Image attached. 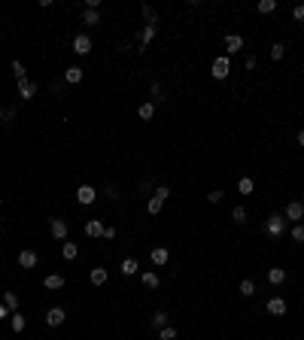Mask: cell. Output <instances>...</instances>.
Returning a JSON list of instances; mask_svg holds the SVG:
<instances>
[{"label":"cell","mask_w":304,"mask_h":340,"mask_svg":"<svg viewBox=\"0 0 304 340\" xmlns=\"http://www.w3.org/2000/svg\"><path fill=\"white\" fill-rule=\"evenodd\" d=\"M292 18H295V21H304V3L292 9Z\"/></svg>","instance_id":"ab89813d"},{"label":"cell","mask_w":304,"mask_h":340,"mask_svg":"<svg viewBox=\"0 0 304 340\" xmlns=\"http://www.w3.org/2000/svg\"><path fill=\"white\" fill-rule=\"evenodd\" d=\"M155 198H159V201H167V198H171V188H167V185H159V188H155Z\"/></svg>","instance_id":"8d00e7d4"},{"label":"cell","mask_w":304,"mask_h":340,"mask_svg":"<svg viewBox=\"0 0 304 340\" xmlns=\"http://www.w3.org/2000/svg\"><path fill=\"white\" fill-rule=\"evenodd\" d=\"M107 198L110 201H119V188L116 185H107Z\"/></svg>","instance_id":"60d3db41"},{"label":"cell","mask_w":304,"mask_h":340,"mask_svg":"<svg viewBox=\"0 0 304 340\" xmlns=\"http://www.w3.org/2000/svg\"><path fill=\"white\" fill-rule=\"evenodd\" d=\"M73 52L76 55H88V52H92V40H88L85 33H76V37H73Z\"/></svg>","instance_id":"52a82bcc"},{"label":"cell","mask_w":304,"mask_h":340,"mask_svg":"<svg viewBox=\"0 0 304 340\" xmlns=\"http://www.w3.org/2000/svg\"><path fill=\"white\" fill-rule=\"evenodd\" d=\"M268 282H271V286H283V282H286V270L283 267H271V270H268Z\"/></svg>","instance_id":"5bb4252c"},{"label":"cell","mask_w":304,"mask_h":340,"mask_svg":"<svg viewBox=\"0 0 304 340\" xmlns=\"http://www.w3.org/2000/svg\"><path fill=\"white\" fill-rule=\"evenodd\" d=\"M85 234L88 237H104V222H100V219H88L85 222Z\"/></svg>","instance_id":"4fadbf2b"},{"label":"cell","mask_w":304,"mask_h":340,"mask_svg":"<svg viewBox=\"0 0 304 340\" xmlns=\"http://www.w3.org/2000/svg\"><path fill=\"white\" fill-rule=\"evenodd\" d=\"M18 94H21V100L37 97V82H31V79H18Z\"/></svg>","instance_id":"8992f818"},{"label":"cell","mask_w":304,"mask_h":340,"mask_svg":"<svg viewBox=\"0 0 304 340\" xmlns=\"http://www.w3.org/2000/svg\"><path fill=\"white\" fill-rule=\"evenodd\" d=\"M13 73H16V79H28V73H25V64H21V61H13Z\"/></svg>","instance_id":"d590c367"},{"label":"cell","mask_w":304,"mask_h":340,"mask_svg":"<svg viewBox=\"0 0 304 340\" xmlns=\"http://www.w3.org/2000/svg\"><path fill=\"white\" fill-rule=\"evenodd\" d=\"M268 313H271V316H283L286 313V301L283 298H271V301H268Z\"/></svg>","instance_id":"2e32d148"},{"label":"cell","mask_w":304,"mask_h":340,"mask_svg":"<svg viewBox=\"0 0 304 340\" xmlns=\"http://www.w3.org/2000/svg\"><path fill=\"white\" fill-rule=\"evenodd\" d=\"M140 279H143V286H146V289H159V282H161V279H159V274H152V270H146Z\"/></svg>","instance_id":"603a6c76"},{"label":"cell","mask_w":304,"mask_h":340,"mask_svg":"<svg viewBox=\"0 0 304 340\" xmlns=\"http://www.w3.org/2000/svg\"><path fill=\"white\" fill-rule=\"evenodd\" d=\"M240 294H243V298H253V294H256V282L253 279H243L240 282Z\"/></svg>","instance_id":"83f0119b"},{"label":"cell","mask_w":304,"mask_h":340,"mask_svg":"<svg viewBox=\"0 0 304 340\" xmlns=\"http://www.w3.org/2000/svg\"><path fill=\"white\" fill-rule=\"evenodd\" d=\"M49 231H52V237H55V240H64V237H67V231H70V225H67L64 219H49Z\"/></svg>","instance_id":"277c9868"},{"label":"cell","mask_w":304,"mask_h":340,"mask_svg":"<svg viewBox=\"0 0 304 340\" xmlns=\"http://www.w3.org/2000/svg\"><path fill=\"white\" fill-rule=\"evenodd\" d=\"M253 188H256V183H253L250 176H243L240 183H238V191H240V195H253Z\"/></svg>","instance_id":"4316f807"},{"label":"cell","mask_w":304,"mask_h":340,"mask_svg":"<svg viewBox=\"0 0 304 340\" xmlns=\"http://www.w3.org/2000/svg\"><path fill=\"white\" fill-rule=\"evenodd\" d=\"M222 195H225V191H219V188H213V191H210V195H207V201H210V203H219V201H222Z\"/></svg>","instance_id":"f35d334b"},{"label":"cell","mask_w":304,"mask_h":340,"mask_svg":"<svg viewBox=\"0 0 304 340\" xmlns=\"http://www.w3.org/2000/svg\"><path fill=\"white\" fill-rule=\"evenodd\" d=\"M6 316H9V307H6L3 301H0V319H6Z\"/></svg>","instance_id":"7bdbcfd3"},{"label":"cell","mask_w":304,"mask_h":340,"mask_svg":"<svg viewBox=\"0 0 304 340\" xmlns=\"http://www.w3.org/2000/svg\"><path fill=\"white\" fill-rule=\"evenodd\" d=\"M292 240H295V243H304V225H301V222L292 228Z\"/></svg>","instance_id":"e575fe53"},{"label":"cell","mask_w":304,"mask_h":340,"mask_svg":"<svg viewBox=\"0 0 304 340\" xmlns=\"http://www.w3.org/2000/svg\"><path fill=\"white\" fill-rule=\"evenodd\" d=\"M161 207H164V201H159V198H149V201H146V213H149V216H159V213H161Z\"/></svg>","instance_id":"44dd1931"},{"label":"cell","mask_w":304,"mask_h":340,"mask_svg":"<svg viewBox=\"0 0 304 340\" xmlns=\"http://www.w3.org/2000/svg\"><path fill=\"white\" fill-rule=\"evenodd\" d=\"M240 49H243V37H240V33H228V37H225V52L234 55V52H240Z\"/></svg>","instance_id":"9c48e42d"},{"label":"cell","mask_w":304,"mask_h":340,"mask_svg":"<svg viewBox=\"0 0 304 340\" xmlns=\"http://www.w3.org/2000/svg\"><path fill=\"white\" fill-rule=\"evenodd\" d=\"M155 33H159V28H155V25H146V28L140 31V52H146V46L155 40Z\"/></svg>","instance_id":"30bf717a"},{"label":"cell","mask_w":304,"mask_h":340,"mask_svg":"<svg viewBox=\"0 0 304 340\" xmlns=\"http://www.w3.org/2000/svg\"><path fill=\"white\" fill-rule=\"evenodd\" d=\"M265 234H271V237H283V234H286V219H283V216H277V213H274V216H268V219H265Z\"/></svg>","instance_id":"6da1fadb"},{"label":"cell","mask_w":304,"mask_h":340,"mask_svg":"<svg viewBox=\"0 0 304 340\" xmlns=\"http://www.w3.org/2000/svg\"><path fill=\"white\" fill-rule=\"evenodd\" d=\"M95 198H97V191L92 185H80V191H76V201L85 203V207H88V203H95Z\"/></svg>","instance_id":"8fae6325"},{"label":"cell","mask_w":304,"mask_h":340,"mask_svg":"<svg viewBox=\"0 0 304 340\" xmlns=\"http://www.w3.org/2000/svg\"><path fill=\"white\" fill-rule=\"evenodd\" d=\"M82 76H85L82 67H67V70H64V82L67 85H76V82H82Z\"/></svg>","instance_id":"7c38bea8"},{"label":"cell","mask_w":304,"mask_h":340,"mask_svg":"<svg viewBox=\"0 0 304 340\" xmlns=\"http://www.w3.org/2000/svg\"><path fill=\"white\" fill-rule=\"evenodd\" d=\"M0 122H3V107H0Z\"/></svg>","instance_id":"f6af8a7d"},{"label":"cell","mask_w":304,"mask_h":340,"mask_svg":"<svg viewBox=\"0 0 304 340\" xmlns=\"http://www.w3.org/2000/svg\"><path fill=\"white\" fill-rule=\"evenodd\" d=\"M119 270H122L125 277H134V274H137V258H125V262L119 264Z\"/></svg>","instance_id":"7402d4cb"},{"label":"cell","mask_w":304,"mask_h":340,"mask_svg":"<svg viewBox=\"0 0 304 340\" xmlns=\"http://www.w3.org/2000/svg\"><path fill=\"white\" fill-rule=\"evenodd\" d=\"M37 262H40V258H37V252H33V249H21V252H18V267L33 270V267H37Z\"/></svg>","instance_id":"3957f363"},{"label":"cell","mask_w":304,"mask_h":340,"mask_svg":"<svg viewBox=\"0 0 304 340\" xmlns=\"http://www.w3.org/2000/svg\"><path fill=\"white\" fill-rule=\"evenodd\" d=\"M64 319H67V313H64V307H52V310L46 313V325H52V328H58V325H64Z\"/></svg>","instance_id":"ba28073f"},{"label":"cell","mask_w":304,"mask_h":340,"mask_svg":"<svg viewBox=\"0 0 304 340\" xmlns=\"http://www.w3.org/2000/svg\"><path fill=\"white\" fill-rule=\"evenodd\" d=\"M298 146H304V128L298 131Z\"/></svg>","instance_id":"ee69618b"},{"label":"cell","mask_w":304,"mask_h":340,"mask_svg":"<svg viewBox=\"0 0 304 340\" xmlns=\"http://www.w3.org/2000/svg\"><path fill=\"white\" fill-rule=\"evenodd\" d=\"M159 337L161 340H176V328H171V325H164L161 331H159Z\"/></svg>","instance_id":"836d02e7"},{"label":"cell","mask_w":304,"mask_h":340,"mask_svg":"<svg viewBox=\"0 0 304 340\" xmlns=\"http://www.w3.org/2000/svg\"><path fill=\"white\" fill-rule=\"evenodd\" d=\"M210 73H213V79H225V76L231 73L228 58H216V61H213V67H210Z\"/></svg>","instance_id":"5b68a950"},{"label":"cell","mask_w":304,"mask_h":340,"mask_svg":"<svg viewBox=\"0 0 304 340\" xmlns=\"http://www.w3.org/2000/svg\"><path fill=\"white\" fill-rule=\"evenodd\" d=\"M82 25L97 28L100 25V13H97V9H85V13H82Z\"/></svg>","instance_id":"e0dca14e"},{"label":"cell","mask_w":304,"mask_h":340,"mask_svg":"<svg viewBox=\"0 0 304 340\" xmlns=\"http://www.w3.org/2000/svg\"><path fill=\"white\" fill-rule=\"evenodd\" d=\"M143 15H146V25H155V21H159V13H155L152 6H146V3H143Z\"/></svg>","instance_id":"d6a6232c"},{"label":"cell","mask_w":304,"mask_h":340,"mask_svg":"<svg viewBox=\"0 0 304 340\" xmlns=\"http://www.w3.org/2000/svg\"><path fill=\"white\" fill-rule=\"evenodd\" d=\"M3 304L9 307V313H16L18 310V294L16 292H3Z\"/></svg>","instance_id":"d4e9b609"},{"label":"cell","mask_w":304,"mask_h":340,"mask_svg":"<svg viewBox=\"0 0 304 340\" xmlns=\"http://www.w3.org/2000/svg\"><path fill=\"white\" fill-rule=\"evenodd\" d=\"M164 325H167V313H164V310H155V313H152V328H159V331H161Z\"/></svg>","instance_id":"484cf974"},{"label":"cell","mask_w":304,"mask_h":340,"mask_svg":"<svg viewBox=\"0 0 304 340\" xmlns=\"http://www.w3.org/2000/svg\"><path fill=\"white\" fill-rule=\"evenodd\" d=\"M149 255H152V264H159V267H161V264H167V258H171V252H167L164 246H155Z\"/></svg>","instance_id":"9a60e30c"},{"label":"cell","mask_w":304,"mask_h":340,"mask_svg":"<svg viewBox=\"0 0 304 340\" xmlns=\"http://www.w3.org/2000/svg\"><path fill=\"white\" fill-rule=\"evenodd\" d=\"M277 9V0H258V13L268 15V13H274Z\"/></svg>","instance_id":"f1b7e54d"},{"label":"cell","mask_w":304,"mask_h":340,"mask_svg":"<svg viewBox=\"0 0 304 340\" xmlns=\"http://www.w3.org/2000/svg\"><path fill=\"white\" fill-rule=\"evenodd\" d=\"M43 286L52 289V292H55V289H64V277H61V274H49L46 279H43Z\"/></svg>","instance_id":"d6986e66"},{"label":"cell","mask_w":304,"mask_h":340,"mask_svg":"<svg viewBox=\"0 0 304 340\" xmlns=\"http://www.w3.org/2000/svg\"><path fill=\"white\" fill-rule=\"evenodd\" d=\"M95 282V286H107V279H110V274H107V267H95L92 270V277H88Z\"/></svg>","instance_id":"ac0fdd59"},{"label":"cell","mask_w":304,"mask_h":340,"mask_svg":"<svg viewBox=\"0 0 304 340\" xmlns=\"http://www.w3.org/2000/svg\"><path fill=\"white\" fill-rule=\"evenodd\" d=\"M137 116H140L143 122H149V119L155 116V104H152V100H146V104H140V109H137Z\"/></svg>","instance_id":"ffe728a7"},{"label":"cell","mask_w":304,"mask_h":340,"mask_svg":"<svg viewBox=\"0 0 304 340\" xmlns=\"http://www.w3.org/2000/svg\"><path fill=\"white\" fill-rule=\"evenodd\" d=\"M104 237L107 240H116V228H104Z\"/></svg>","instance_id":"b9f144b4"},{"label":"cell","mask_w":304,"mask_h":340,"mask_svg":"<svg viewBox=\"0 0 304 340\" xmlns=\"http://www.w3.org/2000/svg\"><path fill=\"white\" fill-rule=\"evenodd\" d=\"M149 94H152V104H159V100H164V88H161L159 82H152V88H149Z\"/></svg>","instance_id":"1f68e13d"},{"label":"cell","mask_w":304,"mask_h":340,"mask_svg":"<svg viewBox=\"0 0 304 340\" xmlns=\"http://www.w3.org/2000/svg\"><path fill=\"white\" fill-rule=\"evenodd\" d=\"M283 219L298 225V222L304 219V203H301V201H289V203H286V210H283Z\"/></svg>","instance_id":"7a4b0ae2"},{"label":"cell","mask_w":304,"mask_h":340,"mask_svg":"<svg viewBox=\"0 0 304 340\" xmlns=\"http://www.w3.org/2000/svg\"><path fill=\"white\" fill-rule=\"evenodd\" d=\"M25 325H28V322H25V316H21V313H13V331H16V334H21V331H25Z\"/></svg>","instance_id":"f546056e"},{"label":"cell","mask_w":304,"mask_h":340,"mask_svg":"<svg viewBox=\"0 0 304 340\" xmlns=\"http://www.w3.org/2000/svg\"><path fill=\"white\" fill-rule=\"evenodd\" d=\"M283 52H286V49L280 46V43H274V46H271V58H274V61H280V58H283Z\"/></svg>","instance_id":"74e56055"},{"label":"cell","mask_w":304,"mask_h":340,"mask_svg":"<svg viewBox=\"0 0 304 340\" xmlns=\"http://www.w3.org/2000/svg\"><path fill=\"white\" fill-rule=\"evenodd\" d=\"M231 219H234V225H243L246 222V207H234L231 210Z\"/></svg>","instance_id":"4dcf8cb0"},{"label":"cell","mask_w":304,"mask_h":340,"mask_svg":"<svg viewBox=\"0 0 304 340\" xmlns=\"http://www.w3.org/2000/svg\"><path fill=\"white\" fill-rule=\"evenodd\" d=\"M61 255L67 258V262H73V258L80 255V246H76V243H64V246H61Z\"/></svg>","instance_id":"cb8c5ba5"}]
</instances>
